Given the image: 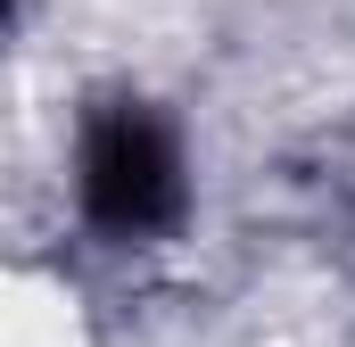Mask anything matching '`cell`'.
<instances>
[{
    "label": "cell",
    "instance_id": "1",
    "mask_svg": "<svg viewBox=\"0 0 355 347\" xmlns=\"http://www.w3.org/2000/svg\"><path fill=\"white\" fill-rule=\"evenodd\" d=\"M75 190H83V215L107 240H149V232L182 223L190 182H182L174 124L149 99H132V91L91 99L83 141H75Z\"/></svg>",
    "mask_w": 355,
    "mask_h": 347
},
{
    "label": "cell",
    "instance_id": "2",
    "mask_svg": "<svg viewBox=\"0 0 355 347\" xmlns=\"http://www.w3.org/2000/svg\"><path fill=\"white\" fill-rule=\"evenodd\" d=\"M8 25H17V0H0V33H8Z\"/></svg>",
    "mask_w": 355,
    "mask_h": 347
}]
</instances>
